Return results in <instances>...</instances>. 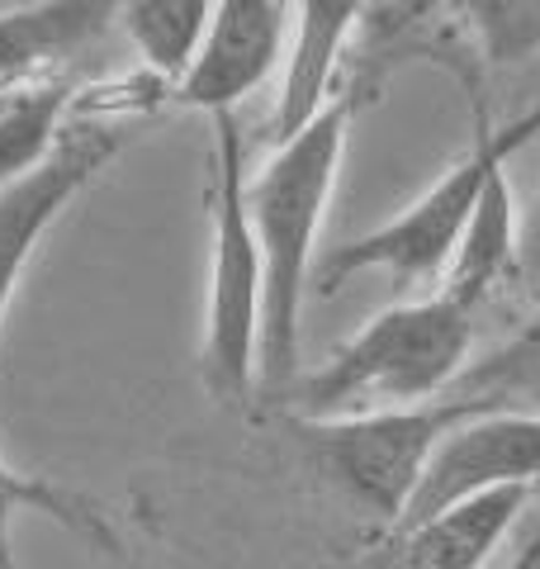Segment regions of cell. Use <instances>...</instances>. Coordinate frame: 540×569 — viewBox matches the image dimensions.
<instances>
[{"instance_id":"52a82bcc","label":"cell","mask_w":540,"mask_h":569,"mask_svg":"<svg viewBox=\"0 0 540 569\" xmlns=\"http://www.w3.org/2000/svg\"><path fill=\"white\" fill-rule=\"evenodd\" d=\"M119 142H123V133L114 123L81 119V123H71V129H62L58 148L48 152V162H39L29 176H20V181H10L0 190V318L10 309L14 284H20L33 247L43 242L52 219L86 190L90 176L110 167Z\"/></svg>"},{"instance_id":"9a60e30c","label":"cell","mask_w":540,"mask_h":569,"mask_svg":"<svg viewBox=\"0 0 540 569\" xmlns=\"http://www.w3.org/2000/svg\"><path fill=\"white\" fill-rule=\"evenodd\" d=\"M20 512H43V518L77 531V537L90 541L96 550L119 556V531L86 493L62 489V485H52V479L20 475L0 460V569H20L14 565V518H20Z\"/></svg>"},{"instance_id":"5bb4252c","label":"cell","mask_w":540,"mask_h":569,"mask_svg":"<svg viewBox=\"0 0 540 569\" xmlns=\"http://www.w3.org/2000/svg\"><path fill=\"white\" fill-rule=\"evenodd\" d=\"M119 24L142 52L148 71H157L176 91L209 39L213 6L209 0H129V6H119Z\"/></svg>"},{"instance_id":"4fadbf2b","label":"cell","mask_w":540,"mask_h":569,"mask_svg":"<svg viewBox=\"0 0 540 569\" xmlns=\"http://www.w3.org/2000/svg\"><path fill=\"white\" fill-rule=\"evenodd\" d=\"M450 399H464L483 413H531L540 418V309L508 342L460 370Z\"/></svg>"},{"instance_id":"7a4b0ae2","label":"cell","mask_w":540,"mask_h":569,"mask_svg":"<svg viewBox=\"0 0 540 569\" xmlns=\"http://www.w3.org/2000/svg\"><path fill=\"white\" fill-rule=\"evenodd\" d=\"M474 347V313L456 299H403L384 313H374L347 347L332 351L313 376L294 380L290 399L303 422H332L360 413H384V408H422L437 403L470 366Z\"/></svg>"},{"instance_id":"3957f363","label":"cell","mask_w":540,"mask_h":569,"mask_svg":"<svg viewBox=\"0 0 540 569\" xmlns=\"http://www.w3.org/2000/svg\"><path fill=\"white\" fill-rule=\"evenodd\" d=\"M470 110H474L470 152H464L418 204H408L399 219L332 247L313 271L318 295H337L341 284L360 271H384L393 280V290H418V284H431L450 271V261H456L464 233H470V219H474L489 181L508 167L512 152H521L527 142L540 138V104L521 119L502 123V129L489 123V110H483L479 91H470Z\"/></svg>"},{"instance_id":"ba28073f","label":"cell","mask_w":540,"mask_h":569,"mask_svg":"<svg viewBox=\"0 0 540 569\" xmlns=\"http://www.w3.org/2000/svg\"><path fill=\"white\" fill-rule=\"evenodd\" d=\"M290 24L294 6H280V0H219L200 58L171 91V100L213 119L232 114V104L257 91L284 58Z\"/></svg>"},{"instance_id":"8fae6325","label":"cell","mask_w":540,"mask_h":569,"mask_svg":"<svg viewBox=\"0 0 540 569\" xmlns=\"http://www.w3.org/2000/svg\"><path fill=\"white\" fill-rule=\"evenodd\" d=\"M531 489L479 493L470 503L441 512L437 522L408 531V569H483L493 546L508 537L517 512L527 508Z\"/></svg>"},{"instance_id":"44dd1931","label":"cell","mask_w":540,"mask_h":569,"mask_svg":"<svg viewBox=\"0 0 540 569\" xmlns=\"http://www.w3.org/2000/svg\"><path fill=\"white\" fill-rule=\"evenodd\" d=\"M531 569H540V565H531Z\"/></svg>"},{"instance_id":"e0dca14e","label":"cell","mask_w":540,"mask_h":569,"mask_svg":"<svg viewBox=\"0 0 540 569\" xmlns=\"http://www.w3.org/2000/svg\"><path fill=\"white\" fill-rule=\"evenodd\" d=\"M470 24L483 43V62H527L540 52V0H479Z\"/></svg>"},{"instance_id":"30bf717a","label":"cell","mask_w":540,"mask_h":569,"mask_svg":"<svg viewBox=\"0 0 540 569\" xmlns=\"http://www.w3.org/2000/svg\"><path fill=\"white\" fill-rule=\"evenodd\" d=\"M114 20L119 6H110V0H48V6L6 10L0 14V91L29 77L33 67L81 52Z\"/></svg>"},{"instance_id":"9c48e42d","label":"cell","mask_w":540,"mask_h":569,"mask_svg":"<svg viewBox=\"0 0 540 569\" xmlns=\"http://www.w3.org/2000/svg\"><path fill=\"white\" fill-rule=\"evenodd\" d=\"M366 14L370 10L351 6V0H303V6H294V48H290L280 96H276V114H270V142L276 148L309 133L328 114L337 62Z\"/></svg>"},{"instance_id":"7c38bea8","label":"cell","mask_w":540,"mask_h":569,"mask_svg":"<svg viewBox=\"0 0 540 569\" xmlns=\"http://www.w3.org/2000/svg\"><path fill=\"white\" fill-rule=\"evenodd\" d=\"M517 280V200H512V186H508V171H498L489 190H483V200L470 219V233H464L456 261H450L446 271V299H456L460 309H470L483 295L493 290L498 280Z\"/></svg>"},{"instance_id":"d6986e66","label":"cell","mask_w":540,"mask_h":569,"mask_svg":"<svg viewBox=\"0 0 540 569\" xmlns=\"http://www.w3.org/2000/svg\"><path fill=\"white\" fill-rule=\"evenodd\" d=\"M531 565H540V537L527 546V550H521V556H517V565L512 569H531Z\"/></svg>"},{"instance_id":"ffe728a7","label":"cell","mask_w":540,"mask_h":569,"mask_svg":"<svg viewBox=\"0 0 540 569\" xmlns=\"http://www.w3.org/2000/svg\"><path fill=\"white\" fill-rule=\"evenodd\" d=\"M6 104H10V96H6V91H0V110H6Z\"/></svg>"},{"instance_id":"277c9868","label":"cell","mask_w":540,"mask_h":569,"mask_svg":"<svg viewBox=\"0 0 540 569\" xmlns=\"http://www.w3.org/2000/svg\"><path fill=\"white\" fill-rule=\"evenodd\" d=\"M213 238H209V305L200 370L209 395L247 399L261 376L266 266L247 209V142L238 114L213 119Z\"/></svg>"},{"instance_id":"2e32d148","label":"cell","mask_w":540,"mask_h":569,"mask_svg":"<svg viewBox=\"0 0 540 569\" xmlns=\"http://www.w3.org/2000/svg\"><path fill=\"white\" fill-rule=\"evenodd\" d=\"M67 104H71V86H58V81L24 96H10V104L0 110V190L29 176L39 162H48V152L62 138Z\"/></svg>"},{"instance_id":"6da1fadb","label":"cell","mask_w":540,"mask_h":569,"mask_svg":"<svg viewBox=\"0 0 540 569\" xmlns=\"http://www.w3.org/2000/svg\"><path fill=\"white\" fill-rule=\"evenodd\" d=\"M356 96L328 104L309 133L276 148L257 181H247V209L257 228L266 266V318H261V376L257 389L270 399H290L299 376V318L303 295L318 271V228L337 190L341 152H347Z\"/></svg>"},{"instance_id":"5b68a950","label":"cell","mask_w":540,"mask_h":569,"mask_svg":"<svg viewBox=\"0 0 540 569\" xmlns=\"http://www.w3.org/2000/svg\"><path fill=\"white\" fill-rule=\"evenodd\" d=\"M479 413L483 408L464 399H446V403L437 399L422 408H384V413H351L332 422L294 418V427L309 441L313 466L341 493L356 498L360 508H370L374 518L399 527L431 456L441 447V437Z\"/></svg>"},{"instance_id":"ac0fdd59","label":"cell","mask_w":540,"mask_h":569,"mask_svg":"<svg viewBox=\"0 0 540 569\" xmlns=\"http://www.w3.org/2000/svg\"><path fill=\"white\" fill-rule=\"evenodd\" d=\"M517 280L527 290H540V190L517 223Z\"/></svg>"},{"instance_id":"8992f818","label":"cell","mask_w":540,"mask_h":569,"mask_svg":"<svg viewBox=\"0 0 540 569\" xmlns=\"http://www.w3.org/2000/svg\"><path fill=\"white\" fill-rule=\"evenodd\" d=\"M540 485V418L531 413H479L450 427L403 512L399 531H418L441 512L498 489Z\"/></svg>"}]
</instances>
